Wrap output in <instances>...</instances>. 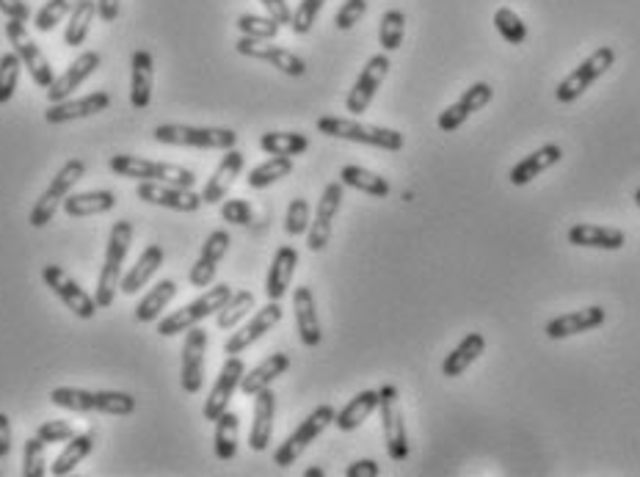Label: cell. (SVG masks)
Segmentation results:
<instances>
[{"mask_svg": "<svg viewBox=\"0 0 640 477\" xmlns=\"http://www.w3.org/2000/svg\"><path fill=\"white\" fill-rule=\"evenodd\" d=\"M12 453V422L6 414H0V458Z\"/></svg>", "mask_w": 640, "mask_h": 477, "instance_id": "obj_60", "label": "cell"}, {"mask_svg": "<svg viewBox=\"0 0 640 477\" xmlns=\"http://www.w3.org/2000/svg\"><path fill=\"white\" fill-rule=\"evenodd\" d=\"M0 12L6 14L9 20H23V23L31 17V9L23 0H0Z\"/></svg>", "mask_w": 640, "mask_h": 477, "instance_id": "obj_59", "label": "cell"}, {"mask_svg": "<svg viewBox=\"0 0 640 477\" xmlns=\"http://www.w3.org/2000/svg\"><path fill=\"white\" fill-rule=\"evenodd\" d=\"M94 411H100L105 417H130L136 411V398L127 392L103 389V392H94Z\"/></svg>", "mask_w": 640, "mask_h": 477, "instance_id": "obj_44", "label": "cell"}, {"mask_svg": "<svg viewBox=\"0 0 640 477\" xmlns=\"http://www.w3.org/2000/svg\"><path fill=\"white\" fill-rule=\"evenodd\" d=\"M136 196L147 205L166 207L174 213H196L202 202V194L194 188H177V185H163V182H138Z\"/></svg>", "mask_w": 640, "mask_h": 477, "instance_id": "obj_17", "label": "cell"}, {"mask_svg": "<svg viewBox=\"0 0 640 477\" xmlns=\"http://www.w3.org/2000/svg\"><path fill=\"white\" fill-rule=\"evenodd\" d=\"M389 69H392V61H389L387 53H376V56L367 61L362 72H359L356 83L351 86V91H348V100H345L348 114H365L370 103L376 100L378 89H381V83L389 75Z\"/></svg>", "mask_w": 640, "mask_h": 477, "instance_id": "obj_13", "label": "cell"}, {"mask_svg": "<svg viewBox=\"0 0 640 477\" xmlns=\"http://www.w3.org/2000/svg\"><path fill=\"white\" fill-rule=\"evenodd\" d=\"M130 246H133V224L122 218L111 227V238H108V246H105L103 271H100L97 290H94V301H97L100 309H108L114 304L116 293H119V282H122V265H125Z\"/></svg>", "mask_w": 640, "mask_h": 477, "instance_id": "obj_2", "label": "cell"}, {"mask_svg": "<svg viewBox=\"0 0 640 477\" xmlns=\"http://www.w3.org/2000/svg\"><path fill=\"white\" fill-rule=\"evenodd\" d=\"M243 375H246L243 359H240V356H229L227 362H224V367L218 370L216 384H213V389H210V395H207L205 400L202 414H205L207 422H216L218 417L229 409V400H232V395L240 389Z\"/></svg>", "mask_w": 640, "mask_h": 477, "instance_id": "obj_16", "label": "cell"}, {"mask_svg": "<svg viewBox=\"0 0 640 477\" xmlns=\"http://www.w3.org/2000/svg\"><path fill=\"white\" fill-rule=\"evenodd\" d=\"M298 268V251L293 246H282L276 249L274 260H271V268H268V276H265V296L268 301H282L290 290V282L296 276Z\"/></svg>", "mask_w": 640, "mask_h": 477, "instance_id": "obj_29", "label": "cell"}, {"mask_svg": "<svg viewBox=\"0 0 640 477\" xmlns=\"http://www.w3.org/2000/svg\"><path fill=\"white\" fill-rule=\"evenodd\" d=\"M229 243H232V238H229L227 229H216V232H210V235H207L199 260H196L194 268L188 271V282H191V287H196V290H207V287L213 284L218 271V262L227 257Z\"/></svg>", "mask_w": 640, "mask_h": 477, "instance_id": "obj_20", "label": "cell"}, {"mask_svg": "<svg viewBox=\"0 0 640 477\" xmlns=\"http://www.w3.org/2000/svg\"><path fill=\"white\" fill-rule=\"evenodd\" d=\"M20 72H23V61L14 50L0 56V105H6L14 97L17 83H20Z\"/></svg>", "mask_w": 640, "mask_h": 477, "instance_id": "obj_50", "label": "cell"}, {"mask_svg": "<svg viewBox=\"0 0 640 477\" xmlns=\"http://www.w3.org/2000/svg\"><path fill=\"white\" fill-rule=\"evenodd\" d=\"M238 444H240V420L235 411H224L221 417L216 420V458L221 461H232L238 455Z\"/></svg>", "mask_w": 640, "mask_h": 477, "instance_id": "obj_40", "label": "cell"}, {"mask_svg": "<svg viewBox=\"0 0 640 477\" xmlns=\"http://www.w3.org/2000/svg\"><path fill=\"white\" fill-rule=\"evenodd\" d=\"M78 3L80 0H47L45 6L34 14V25L42 34H47V31H53L64 17H69Z\"/></svg>", "mask_w": 640, "mask_h": 477, "instance_id": "obj_49", "label": "cell"}, {"mask_svg": "<svg viewBox=\"0 0 640 477\" xmlns=\"http://www.w3.org/2000/svg\"><path fill=\"white\" fill-rule=\"evenodd\" d=\"M111 105V97L105 91H94L86 94L83 100H61V103H50L45 111V119L50 125H64V122H75V119H86V116L105 114Z\"/></svg>", "mask_w": 640, "mask_h": 477, "instance_id": "obj_23", "label": "cell"}, {"mask_svg": "<svg viewBox=\"0 0 640 477\" xmlns=\"http://www.w3.org/2000/svg\"><path fill=\"white\" fill-rule=\"evenodd\" d=\"M318 133L329 138H340V141H354V144H365V147L387 149V152H400L406 138L400 130H392V127H378L367 125V122H359V119H345V116H320Z\"/></svg>", "mask_w": 640, "mask_h": 477, "instance_id": "obj_1", "label": "cell"}, {"mask_svg": "<svg viewBox=\"0 0 640 477\" xmlns=\"http://www.w3.org/2000/svg\"><path fill=\"white\" fill-rule=\"evenodd\" d=\"M290 370V356L287 353H274V356H268L263 362L257 364L254 370L243 375V381H240V392L243 395H249L254 398L260 389H268L274 384L276 378H282V375Z\"/></svg>", "mask_w": 640, "mask_h": 477, "instance_id": "obj_33", "label": "cell"}, {"mask_svg": "<svg viewBox=\"0 0 640 477\" xmlns=\"http://www.w3.org/2000/svg\"><path fill=\"white\" fill-rule=\"evenodd\" d=\"M155 89V58L149 50H136L130 61V105L133 108H149Z\"/></svg>", "mask_w": 640, "mask_h": 477, "instance_id": "obj_28", "label": "cell"}, {"mask_svg": "<svg viewBox=\"0 0 640 477\" xmlns=\"http://www.w3.org/2000/svg\"><path fill=\"white\" fill-rule=\"evenodd\" d=\"M613 64H616V50H613V47H596L594 53L585 58L580 67L572 69L566 78L560 80L558 89H555V100H558L560 105L577 103L585 91L591 89L596 80L602 78Z\"/></svg>", "mask_w": 640, "mask_h": 477, "instance_id": "obj_7", "label": "cell"}, {"mask_svg": "<svg viewBox=\"0 0 640 477\" xmlns=\"http://www.w3.org/2000/svg\"><path fill=\"white\" fill-rule=\"evenodd\" d=\"M265 6V12L268 17H274L279 25H290L293 20V12H290V6H287V0H260Z\"/></svg>", "mask_w": 640, "mask_h": 477, "instance_id": "obj_57", "label": "cell"}, {"mask_svg": "<svg viewBox=\"0 0 640 477\" xmlns=\"http://www.w3.org/2000/svg\"><path fill=\"white\" fill-rule=\"evenodd\" d=\"M605 320V307H585L577 309V312H566V315H560V318H552L547 323L544 334H547L549 340H566V337H574V334H585V331L599 329Z\"/></svg>", "mask_w": 640, "mask_h": 477, "instance_id": "obj_24", "label": "cell"}, {"mask_svg": "<svg viewBox=\"0 0 640 477\" xmlns=\"http://www.w3.org/2000/svg\"><path fill=\"white\" fill-rule=\"evenodd\" d=\"M42 279H45L47 287L53 290V296L61 298V304H64L69 312H75L78 318L92 320L94 315H97V309L100 307H97L94 296H89V293H86L67 271H61L58 265H45V268H42Z\"/></svg>", "mask_w": 640, "mask_h": 477, "instance_id": "obj_14", "label": "cell"}, {"mask_svg": "<svg viewBox=\"0 0 640 477\" xmlns=\"http://www.w3.org/2000/svg\"><path fill=\"white\" fill-rule=\"evenodd\" d=\"M334 417H337V411H334V406H329V403H323V406H318V409L312 411L309 417H304V422H301L296 431L287 436L285 442L276 447V450H274V464L282 466V469H287V466L296 464L298 458L307 453L309 444L315 442V439H318L320 433L326 431L329 425H334Z\"/></svg>", "mask_w": 640, "mask_h": 477, "instance_id": "obj_8", "label": "cell"}, {"mask_svg": "<svg viewBox=\"0 0 640 477\" xmlns=\"http://www.w3.org/2000/svg\"><path fill=\"white\" fill-rule=\"evenodd\" d=\"M83 174H86V163L80 158H69L67 163L56 171V177L50 180L45 194L36 199L34 210H31V216H28V224L34 229L47 227V224L53 221V216H56L58 207L64 205V199L72 194V188L83 180Z\"/></svg>", "mask_w": 640, "mask_h": 477, "instance_id": "obj_6", "label": "cell"}, {"mask_svg": "<svg viewBox=\"0 0 640 477\" xmlns=\"http://www.w3.org/2000/svg\"><path fill=\"white\" fill-rule=\"evenodd\" d=\"M323 6H326V0H301V3H298V9L293 12V20H290L293 34L307 36L309 31H312L315 20H318V14Z\"/></svg>", "mask_w": 640, "mask_h": 477, "instance_id": "obj_53", "label": "cell"}, {"mask_svg": "<svg viewBox=\"0 0 640 477\" xmlns=\"http://www.w3.org/2000/svg\"><path fill=\"white\" fill-rule=\"evenodd\" d=\"M75 428L69 425L67 420H47L36 428V436L42 439L45 444H56V442H69L75 436Z\"/></svg>", "mask_w": 640, "mask_h": 477, "instance_id": "obj_55", "label": "cell"}, {"mask_svg": "<svg viewBox=\"0 0 640 477\" xmlns=\"http://www.w3.org/2000/svg\"><path fill=\"white\" fill-rule=\"evenodd\" d=\"M343 194H345L343 182H329V185L323 188L318 210H315V218H312V224H309L307 229L309 251H315V254H318V251H323L326 246H329V240H332L334 218H337L340 207H343Z\"/></svg>", "mask_w": 640, "mask_h": 477, "instance_id": "obj_12", "label": "cell"}, {"mask_svg": "<svg viewBox=\"0 0 640 477\" xmlns=\"http://www.w3.org/2000/svg\"><path fill=\"white\" fill-rule=\"evenodd\" d=\"M103 64V56L97 53V50H86V53H80L72 64H69L61 75H56V80L47 86V100L50 103H61V100H67L72 91H78L83 86V80H89L100 69Z\"/></svg>", "mask_w": 640, "mask_h": 477, "instance_id": "obj_21", "label": "cell"}, {"mask_svg": "<svg viewBox=\"0 0 640 477\" xmlns=\"http://www.w3.org/2000/svg\"><path fill=\"white\" fill-rule=\"evenodd\" d=\"M309 224H312V210H309V202L307 199H293L290 205H287V213H285V232L290 238H298V235H307Z\"/></svg>", "mask_w": 640, "mask_h": 477, "instance_id": "obj_51", "label": "cell"}, {"mask_svg": "<svg viewBox=\"0 0 640 477\" xmlns=\"http://www.w3.org/2000/svg\"><path fill=\"white\" fill-rule=\"evenodd\" d=\"M282 301H268L263 309H257L249 323H243L227 342H224V353L227 356H240L246 348H252L254 342L263 340L268 331L274 329L276 323L282 320Z\"/></svg>", "mask_w": 640, "mask_h": 477, "instance_id": "obj_15", "label": "cell"}, {"mask_svg": "<svg viewBox=\"0 0 640 477\" xmlns=\"http://www.w3.org/2000/svg\"><path fill=\"white\" fill-rule=\"evenodd\" d=\"M494 100V89L489 83H472L461 97H458V103H453L450 108H445L439 119H436V127L442 130V133H456L458 127L467 122L469 116L478 114L480 108H486V105Z\"/></svg>", "mask_w": 640, "mask_h": 477, "instance_id": "obj_19", "label": "cell"}, {"mask_svg": "<svg viewBox=\"0 0 640 477\" xmlns=\"http://www.w3.org/2000/svg\"><path fill=\"white\" fill-rule=\"evenodd\" d=\"M50 403L58 406V409L86 414V411H94V392H86V389L78 387H58L50 392Z\"/></svg>", "mask_w": 640, "mask_h": 477, "instance_id": "obj_47", "label": "cell"}, {"mask_svg": "<svg viewBox=\"0 0 640 477\" xmlns=\"http://www.w3.org/2000/svg\"><path fill=\"white\" fill-rule=\"evenodd\" d=\"M64 213L69 218H89L100 213H111L116 207L114 191H83V194H69L64 199Z\"/></svg>", "mask_w": 640, "mask_h": 477, "instance_id": "obj_34", "label": "cell"}, {"mask_svg": "<svg viewBox=\"0 0 640 477\" xmlns=\"http://www.w3.org/2000/svg\"><path fill=\"white\" fill-rule=\"evenodd\" d=\"M243 166H246L243 152H240V149H227V152H224V158H221V163L216 166V171H213V177L207 180L205 191H202V202H205V205H218V202H224L229 191H232L235 180L240 177Z\"/></svg>", "mask_w": 640, "mask_h": 477, "instance_id": "obj_22", "label": "cell"}, {"mask_svg": "<svg viewBox=\"0 0 640 477\" xmlns=\"http://www.w3.org/2000/svg\"><path fill=\"white\" fill-rule=\"evenodd\" d=\"M163 257H166V251L160 249V246H147V249L141 251V257L136 260L133 268H127V273H122V282H119V293H125V296H136L138 290H144V284L158 273V268L163 265Z\"/></svg>", "mask_w": 640, "mask_h": 477, "instance_id": "obj_31", "label": "cell"}, {"mask_svg": "<svg viewBox=\"0 0 640 477\" xmlns=\"http://www.w3.org/2000/svg\"><path fill=\"white\" fill-rule=\"evenodd\" d=\"M340 182L348 185V188H354V191L376 196V199H387V196L392 194L389 180H384L376 171L362 169V166H343V169H340Z\"/></svg>", "mask_w": 640, "mask_h": 477, "instance_id": "obj_36", "label": "cell"}, {"mask_svg": "<svg viewBox=\"0 0 640 477\" xmlns=\"http://www.w3.org/2000/svg\"><path fill=\"white\" fill-rule=\"evenodd\" d=\"M326 475V472H323V469H318V466H312V469H307V472H304V477H323Z\"/></svg>", "mask_w": 640, "mask_h": 477, "instance_id": "obj_62", "label": "cell"}, {"mask_svg": "<svg viewBox=\"0 0 640 477\" xmlns=\"http://www.w3.org/2000/svg\"><path fill=\"white\" fill-rule=\"evenodd\" d=\"M221 221L232 227H252L254 210L246 199H224L221 202Z\"/></svg>", "mask_w": 640, "mask_h": 477, "instance_id": "obj_54", "label": "cell"}, {"mask_svg": "<svg viewBox=\"0 0 640 477\" xmlns=\"http://www.w3.org/2000/svg\"><path fill=\"white\" fill-rule=\"evenodd\" d=\"M205 351H207V331L202 326L185 331L183 342V373L180 384L188 395H199L205 387Z\"/></svg>", "mask_w": 640, "mask_h": 477, "instance_id": "obj_18", "label": "cell"}, {"mask_svg": "<svg viewBox=\"0 0 640 477\" xmlns=\"http://www.w3.org/2000/svg\"><path fill=\"white\" fill-rule=\"evenodd\" d=\"M274 417H276V395L274 389H260L254 395V422L249 431V447L254 453H265L271 436H274Z\"/></svg>", "mask_w": 640, "mask_h": 477, "instance_id": "obj_26", "label": "cell"}, {"mask_svg": "<svg viewBox=\"0 0 640 477\" xmlns=\"http://www.w3.org/2000/svg\"><path fill=\"white\" fill-rule=\"evenodd\" d=\"M260 149L268 152V155H279V158H296V155H304L309 149V138L304 133L271 130V133L260 136Z\"/></svg>", "mask_w": 640, "mask_h": 477, "instance_id": "obj_41", "label": "cell"}, {"mask_svg": "<svg viewBox=\"0 0 640 477\" xmlns=\"http://www.w3.org/2000/svg\"><path fill=\"white\" fill-rule=\"evenodd\" d=\"M378 414H381V431H384V444L387 455L392 461H406L409 458V433L400 411V395L395 384H384L378 389Z\"/></svg>", "mask_w": 640, "mask_h": 477, "instance_id": "obj_9", "label": "cell"}, {"mask_svg": "<svg viewBox=\"0 0 640 477\" xmlns=\"http://www.w3.org/2000/svg\"><path fill=\"white\" fill-rule=\"evenodd\" d=\"M381 469L373 458H362V461H354V464L345 469V477H378Z\"/></svg>", "mask_w": 640, "mask_h": 477, "instance_id": "obj_58", "label": "cell"}, {"mask_svg": "<svg viewBox=\"0 0 640 477\" xmlns=\"http://www.w3.org/2000/svg\"><path fill=\"white\" fill-rule=\"evenodd\" d=\"M494 28L497 34L503 36L508 45H522L527 39V25L522 23V17L511 9V6H500L494 12Z\"/></svg>", "mask_w": 640, "mask_h": 477, "instance_id": "obj_46", "label": "cell"}, {"mask_svg": "<svg viewBox=\"0 0 640 477\" xmlns=\"http://www.w3.org/2000/svg\"><path fill=\"white\" fill-rule=\"evenodd\" d=\"M6 36H9V42H12L14 53L23 61V67L31 72V80H34L39 89H47V86L56 80V72H53L47 56L34 42V36L28 34L23 20H9V23H6Z\"/></svg>", "mask_w": 640, "mask_h": 477, "instance_id": "obj_10", "label": "cell"}, {"mask_svg": "<svg viewBox=\"0 0 640 477\" xmlns=\"http://www.w3.org/2000/svg\"><path fill=\"white\" fill-rule=\"evenodd\" d=\"M240 56L254 58V61H265L274 69H279L287 78H304L307 75V61L296 53H290L287 47H279L274 42H265V39H249V36H240L238 45H235Z\"/></svg>", "mask_w": 640, "mask_h": 477, "instance_id": "obj_11", "label": "cell"}, {"mask_svg": "<svg viewBox=\"0 0 640 477\" xmlns=\"http://www.w3.org/2000/svg\"><path fill=\"white\" fill-rule=\"evenodd\" d=\"M122 9V0H97V17H103L105 23H114Z\"/></svg>", "mask_w": 640, "mask_h": 477, "instance_id": "obj_61", "label": "cell"}, {"mask_svg": "<svg viewBox=\"0 0 640 477\" xmlns=\"http://www.w3.org/2000/svg\"><path fill=\"white\" fill-rule=\"evenodd\" d=\"M152 138L166 147H194V149H227L238 147V133L232 127H188V125H158Z\"/></svg>", "mask_w": 640, "mask_h": 477, "instance_id": "obj_4", "label": "cell"}, {"mask_svg": "<svg viewBox=\"0 0 640 477\" xmlns=\"http://www.w3.org/2000/svg\"><path fill=\"white\" fill-rule=\"evenodd\" d=\"M378 392L376 389H365V392H359L356 398H351L345 403L343 411H337V417H334V425L340 428L343 433H351L356 431L359 425H365L367 417L378 411Z\"/></svg>", "mask_w": 640, "mask_h": 477, "instance_id": "obj_35", "label": "cell"}, {"mask_svg": "<svg viewBox=\"0 0 640 477\" xmlns=\"http://www.w3.org/2000/svg\"><path fill=\"white\" fill-rule=\"evenodd\" d=\"M569 243L577 249L621 251L627 246V235L616 227H599V224H574L569 229Z\"/></svg>", "mask_w": 640, "mask_h": 477, "instance_id": "obj_27", "label": "cell"}, {"mask_svg": "<svg viewBox=\"0 0 640 477\" xmlns=\"http://www.w3.org/2000/svg\"><path fill=\"white\" fill-rule=\"evenodd\" d=\"M254 307H257V298H254L252 290H238V293H232L227 304L216 312V326L221 331L238 329L240 323L252 315Z\"/></svg>", "mask_w": 640, "mask_h": 477, "instance_id": "obj_38", "label": "cell"}, {"mask_svg": "<svg viewBox=\"0 0 640 477\" xmlns=\"http://www.w3.org/2000/svg\"><path fill=\"white\" fill-rule=\"evenodd\" d=\"M114 174L125 180L138 182H163V185H177V188H194L196 174L177 163H163V160L136 158V155H114L108 160Z\"/></svg>", "mask_w": 640, "mask_h": 477, "instance_id": "obj_3", "label": "cell"}, {"mask_svg": "<svg viewBox=\"0 0 640 477\" xmlns=\"http://www.w3.org/2000/svg\"><path fill=\"white\" fill-rule=\"evenodd\" d=\"M560 158H563V149H560L558 144H544V147H538L536 152H530L527 158L519 160L514 169H511V174H508V180H511V185H516V188H525V185H530V182L536 180L538 174H544V171H549L552 166H558Z\"/></svg>", "mask_w": 640, "mask_h": 477, "instance_id": "obj_30", "label": "cell"}, {"mask_svg": "<svg viewBox=\"0 0 640 477\" xmlns=\"http://www.w3.org/2000/svg\"><path fill=\"white\" fill-rule=\"evenodd\" d=\"M229 296H232V287H229V284H216V287H210V290H205V293L196 298V301H191V304H185L183 309L172 312L169 318L158 320V334L160 337H177V334H185V331L199 326V323L210 318V315H216L218 309L227 304Z\"/></svg>", "mask_w": 640, "mask_h": 477, "instance_id": "obj_5", "label": "cell"}, {"mask_svg": "<svg viewBox=\"0 0 640 477\" xmlns=\"http://www.w3.org/2000/svg\"><path fill=\"white\" fill-rule=\"evenodd\" d=\"M367 14V0H345L343 6H340V12L334 14V25L340 28V31H351L362 17Z\"/></svg>", "mask_w": 640, "mask_h": 477, "instance_id": "obj_56", "label": "cell"}, {"mask_svg": "<svg viewBox=\"0 0 640 477\" xmlns=\"http://www.w3.org/2000/svg\"><path fill=\"white\" fill-rule=\"evenodd\" d=\"M94 17H97V0H80L78 6L69 14V25L64 31L67 47H80L86 42V36L92 31Z\"/></svg>", "mask_w": 640, "mask_h": 477, "instance_id": "obj_43", "label": "cell"}, {"mask_svg": "<svg viewBox=\"0 0 640 477\" xmlns=\"http://www.w3.org/2000/svg\"><path fill=\"white\" fill-rule=\"evenodd\" d=\"M293 312H296V329L301 342L307 348H318L323 342V329H320L318 307H315V296L307 284H301L293 290Z\"/></svg>", "mask_w": 640, "mask_h": 477, "instance_id": "obj_25", "label": "cell"}, {"mask_svg": "<svg viewBox=\"0 0 640 477\" xmlns=\"http://www.w3.org/2000/svg\"><path fill=\"white\" fill-rule=\"evenodd\" d=\"M174 296H177V282H174V279L158 282L149 290L147 296L138 301L136 320H141V323H155V320H160V315L172 304Z\"/></svg>", "mask_w": 640, "mask_h": 477, "instance_id": "obj_37", "label": "cell"}, {"mask_svg": "<svg viewBox=\"0 0 640 477\" xmlns=\"http://www.w3.org/2000/svg\"><path fill=\"white\" fill-rule=\"evenodd\" d=\"M635 205L640 207V188H638V191H635Z\"/></svg>", "mask_w": 640, "mask_h": 477, "instance_id": "obj_63", "label": "cell"}, {"mask_svg": "<svg viewBox=\"0 0 640 477\" xmlns=\"http://www.w3.org/2000/svg\"><path fill=\"white\" fill-rule=\"evenodd\" d=\"M290 174H293V158L271 155L265 163H260V166H254V169L249 171L246 182H249V188H254V191H263V188H271L274 182L285 180Z\"/></svg>", "mask_w": 640, "mask_h": 477, "instance_id": "obj_42", "label": "cell"}, {"mask_svg": "<svg viewBox=\"0 0 640 477\" xmlns=\"http://www.w3.org/2000/svg\"><path fill=\"white\" fill-rule=\"evenodd\" d=\"M483 351H486V337H483L480 331H472V334H467L464 340L458 342L453 351L447 353L445 362H442V375H445V378L464 375L469 367L483 356Z\"/></svg>", "mask_w": 640, "mask_h": 477, "instance_id": "obj_32", "label": "cell"}, {"mask_svg": "<svg viewBox=\"0 0 640 477\" xmlns=\"http://www.w3.org/2000/svg\"><path fill=\"white\" fill-rule=\"evenodd\" d=\"M92 450H94V433H75V436L69 439L67 447L61 450V455L53 461L50 472H53L56 477L69 475L75 466L83 464V458L92 453Z\"/></svg>", "mask_w": 640, "mask_h": 477, "instance_id": "obj_39", "label": "cell"}, {"mask_svg": "<svg viewBox=\"0 0 640 477\" xmlns=\"http://www.w3.org/2000/svg\"><path fill=\"white\" fill-rule=\"evenodd\" d=\"M47 444L39 436H31L23 444V475L25 477H42L47 472V458H45Z\"/></svg>", "mask_w": 640, "mask_h": 477, "instance_id": "obj_52", "label": "cell"}, {"mask_svg": "<svg viewBox=\"0 0 640 477\" xmlns=\"http://www.w3.org/2000/svg\"><path fill=\"white\" fill-rule=\"evenodd\" d=\"M235 25H238V31L243 36H249V39H265V42L276 39L279 31H282V25L276 23L274 17H260V14H240Z\"/></svg>", "mask_w": 640, "mask_h": 477, "instance_id": "obj_48", "label": "cell"}, {"mask_svg": "<svg viewBox=\"0 0 640 477\" xmlns=\"http://www.w3.org/2000/svg\"><path fill=\"white\" fill-rule=\"evenodd\" d=\"M403 36H406V14L398 9L384 12L381 25H378V42L384 47V53H395L403 45Z\"/></svg>", "mask_w": 640, "mask_h": 477, "instance_id": "obj_45", "label": "cell"}]
</instances>
